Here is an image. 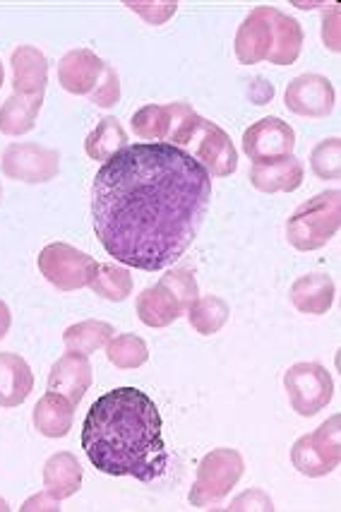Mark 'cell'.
<instances>
[{
    "mask_svg": "<svg viewBox=\"0 0 341 512\" xmlns=\"http://www.w3.org/2000/svg\"><path fill=\"white\" fill-rule=\"evenodd\" d=\"M10 65H13V87L15 94H25V97H34V94H44L46 85H49V61L39 49L34 46H17L10 56Z\"/></svg>",
    "mask_w": 341,
    "mask_h": 512,
    "instance_id": "17",
    "label": "cell"
},
{
    "mask_svg": "<svg viewBox=\"0 0 341 512\" xmlns=\"http://www.w3.org/2000/svg\"><path fill=\"white\" fill-rule=\"evenodd\" d=\"M245 472L243 455L233 448H217L202 457L197 467V479L190 488L188 500L195 508L219 505L231 493V488L241 481Z\"/></svg>",
    "mask_w": 341,
    "mask_h": 512,
    "instance_id": "5",
    "label": "cell"
},
{
    "mask_svg": "<svg viewBox=\"0 0 341 512\" xmlns=\"http://www.w3.org/2000/svg\"><path fill=\"white\" fill-rule=\"evenodd\" d=\"M229 510H233V512H238V510H265V512H272L274 510V503H272V498H269L265 491H260V488H250V491L241 493V496L233 500Z\"/></svg>",
    "mask_w": 341,
    "mask_h": 512,
    "instance_id": "34",
    "label": "cell"
},
{
    "mask_svg": "<svg viewBox=\"0 0 341 512\" xmlns=\"http://www.w3.org/2000/svg\"><path fill=\"white\" fill-rule=\"evenodd\" d=\"M32 390L34 373L29 363L13 351H0V407H20Z\"/></svg>",
    "mask_w": 341,
    "mask_h": 512,
    "instance_id": "18",
    "label": "cell"
},
{
    "mask_svg": "<svg viewBox=\"0 0 341 512\" xmlns=\"http://www.w3.org/2000/svg\"><path fill=\"white\" fill-rule=\"evenodd\" d=\"M159 284H164L166 289L171 291L173 299L178 301V306L183 308V313L190 311V306L200 299V289H197V279L193 277V272L183 270V267H178V270H171L166 272L164 277L159 279Z\"/></svg>",
    "mask_w": 341,
    "mask_h": 512,
    "instance_id": "31",
    "label": "cell"
},
{
    "mask_svg": "<svg viewBox=\"0 0 341 512\" xmlns=\"http://www.w3.org/2000/svg\"><path fill=\"white\" fill-rule=\"evenodd\" d=\"M341 416L334 414L317 431L298 438L291 448V462L303 476L320 479L332 474L341 462Z\"/></svg>",
    "mask_w": 341,
    "mask_h": 512,
    "instance_id": "6",
    "label": "cell"
},
{
    "mask_svg": "<svg viewBox=\"0 0 341 512\" xmlns=\"http://www.w3.org/2000/svg\"><path fill=\"white\" fill-rule=\"evenodd\" d=\"M137 315L147 327H169L171 323H176L178 318L183 315V308L178 306V301L173 299V294L164 284H157V287H149L137 296Z\"/></svg>",
    "mask_w": 341,
    "mask_h": 512,
    "instance_id": "22",
    "label": "cell"
},
{
    "mask_svg": "<svg viewBox=\"0 0 341 512\" xmlns=\"http://www.w3.org/2000/svg\"><path fill=\"white\" fill-rule=\"evenodd\" d=\"M190 327L197 335H217L221 327L229 320V303L219 296H200L188 311Z\"/></svg>",
    "mask_w": 341,
    "mask_h": 512,
    "instance_id": "27",
    "label": "cell"
},
{
    "mask_svg": "<svg viewBox=\"0 0 341 512\" xmlns=\"http://www.w3.org/2000/svg\"><path fill=\"white\" fill-rule=\"evenodd\" d=\"M89 99H92V104L104 106V109L118 104V99H121V80H118V73L109 63H106L104 75H101L99 85L94 87V92L89 94Z\"/></svg>",
    "mask_w": 341,
    "mask_h": 512,
    "instance_id": "33",
    "label": "cell"
},
{
    "mask_svg": "<svg viewBox=\"0 0 341 512\" xmlns=\"http://www.w3.org/2000/svg\"><path fill=\"white\" fill-rule=\"evenodd\" d=\"M106 63L94 51L73 49L58 63V82L70 94H92L104 75Z\"/></svg>",
    "mask_w": 341,
    "mask_h": 512,
    "instance_id": "14",
    "label": "cell"
},
{
    "mask_svg": "<svg viewBox=\"0 0 341 512\" xmlns=\"http://www.w3.org/2000/svg\"><path fill=\"white\" fill-rule=\"evenodd\" d=\"M341 224V193L339 190H325L308 202H303L291 214L286 224L289 243L301 253L320 250L337 236Z\"/></svg>",
    "mask_w": 341,
    "mask_h": 512,
    "instance_id": "3",
    "label": "cell"
},
{
    "mask_svg": "<svg viewBox=\"0 0 341 512\" xmlns=\"http://www.w3.org/2000/svg\"><path fill=\"white\" fill-rule=\"evenodd\" d=\"M291 303L296 311L305 315H325L332 308L337 287L334 279L322 272H310V275L298 277L291 287Z\"/></svg>",
    "mask_w": 341,
    "mask_h": 512,
    "instance_id": "19",
    "label": "cell"
},
{
    "mask_svg": "<svg viewBox=\"0 0 341 512\" xmlns=\"http://www.w3.org/2000/svg\"><path fill=\"white\" fill-rule=\"evenodd\" d=\"M75 404L58 392H46L34 407V426L46 438H65L73 428Z\"/></svg>",
    "mask_w": 341,
    "mask_h": 512,
    "instance_id": "20",
    "label": "cell"
},
{
    "mask_svg": "<svg viewBox=\"0 0 341 512\" xmlns=\"http://www.w3.org/2000/svg\"><path fill=\"white\" fill-rule=\"evenodd\" d=\"M293 147H296V133L277 116L262 118L243 133V152L255 164L291 157Z\"/></svg>",
    "mask_w": 341,
    "mask_h": 512,
    "instance_id": "10",
    "label": "cell"
},
{
    "mask_svg": "<svg viewBox=\"0 0 341 512\" xmlns=\"http://www.w3.org/2000/svg\"><path fill=\"white\" fill-rule=\"evenodd\" d=\"M286 109L303 118H325L337 104V92L332 82L322 75H301L289 82L284 94Z\"/></svg>",
    "mask_w": 341,
    "mask_h": 512,
    "instance_id": "13",
    "label": "cell"
},
{
    "mask_svg": "<svg viewBox=\"0 0 341 512\" xmlns=\"http://www.w3.org/2000/svg\"><path fill=\"white\" fill-rule=\"evenodd\" d=\"M161 428L152 397L137 388H116L89 407L82 424V450L99 472L152 484L169 467Z\"/></svg>",
    "mask_w": 341,
    "mask_h": 512,
    "instance_id": "2",
    "label": "cell"
},
{
    "mask_svg": "<svg viewBox=\"0 0 341 512\" xmlns=\"http://www.w3.org/2000/svg\"><path fill=\"white\" fill-rule=\"evenodd\" d=\"M284 388L298 416H315L332 402L334 380L325 366L315 361H303L291 366L284 375Z\"/></svg>",
    "mask_w": 341,
    "mask_h": 512,
    "instance_id": "7",
    "label": "cell"
},
{
    "mask_svg": "<svg viewBox=\"0 0 341 512\" xmlns=\"http://www.w3.org/2000/svg\"><path fill=\"white\" fill-rule=\"evenodd\" d=\"M116 335L109 323H101V320H85V323L70 325L65 330L63 342L68 351H77V354H94V351L106 347L111 342V337Z\"/></svg>",
    "mask_w": 341,
    "mask_h": 512,
    "instance_id": "26",
    "label": "cell"
},
{
    "mask_svg": "<svg viewBox=\"0 0 341 512\" xmlns=\"http://www.w3.org/2000/svg\"><path fill=\"white\" fill-rule=\"evenodd\" d=\"M10 508H8V503H5V500L3 498H0V512H8Z\"/></svg>",
    "mask_w": 341,
    "mask_h": 512,
    "instance_id": "39",
    "label": "cell"
},
{
    "mask_svg": "<svg viewBox=\"0 0 341 512\" xmlns=\"http://www.w3.org/2000/svg\"><path fill=\"white\" fill-rule=\"evenodd\" d=\"M279 10L272 5H257V8L243 20V25L236 32V49L238 61L243 65H255L267 61L274 44V17Z\"/></svg>",
    "mask_w": 341,
    "mask_h": 512,
    "instance_id": "12",
    "label": "cell"
},
{
    "mask_svg": "<svg viewBox=\"0 0 341 512\" xmlns=\"http://www.w3.org/2000/svg\"><path fill=\"white\" fill-rule=\"evenodd\" d=\"M303 41L305 34L298 20H293V17L279 10L277 17H274V44L267 61L272 65H293L301 56Z\"/></svg>",
    "mask_w": 341,
    "mask_h": 512,
    "instance_id": "25",
    "label": "cell"
},
{
    "mask_svg": "<svg viewBox=\"0 0 341 512\" xmlns=\"http://www.w3.org/2000/svg\"><path fill=\"white\" fill-rule=\"evenodd\" d=\"M125 5H128L133 13L140 15L147 25H154V27L169 22L178 10V3H173V0H164V3H159V0H154V3L152 0H135L133 3V0H128Z\"/></svg>",
    "mask_w": 341,
    "mask_h": 512,
    "instance_id": "32",
    "label": "cell"
},
{
    "mask_svg": "<svg viewBox=\"0 0 341 512\" xmlns=\"http://www.w3.org/2000/svg\"><path fill=\"white\" fill-rule=\"evenodd\" d=\"M94 270H97V260L68 243H51L39 253V272L46 277V282L61 291L89 287Z\"/></svg>",
    "mask_w": 341,
    "mask_h": 512,
    "instance_id": "8",
    "label": "cell"
},
{
    "mask_svg": "<svg viewBox=\"0 0 341 512\" xmlns=\"http://www.w3.org/2000/svg\"><path fill=\"white\" fill-rule=\"evenodd\" d=\"M82 486V467L73 452H56L44 464V488L53 498H73Z\"/></svg>",
    "mask_w": 341,
    "mask_h": 512,
    "instance_id": "21",
    "label": "cell"
},
{
    "mask_svg": "<svg viewBox=\"0 0 341 512\" xmlns=\"http://www.w3.org/2000/svg\"><path fill=\"white\" fill-rule=\"evenodd\" d=\"M193 157L207 169L209 176H231L238 169V152L233 147L224 128H219L217 123L202 118L200 128H197L193 142Z\"/></svg>",
    "mask_w": 341,
    "mask_h": 512,
    "instance_id": "11",
    "label": "cell"
},
{
    "mask_svg": "<svg viewBox=\"0 0 341 512\" xmlns=\"http://www.w3.org/2000/svg\"><path fill=\"white\" fill-rule=\"evenodd\" d=\"M322 41L327 44L329 51H339V8L332 5V10L322 17Z\"/></svg>",
    "mask_w": 341,
    "mask_h": 512,
    "instance_id": "35",
    "label": "cell"
},
{
    "mask_svg": "<svg viewBox=\"0 0 341 512\" xmlns=\"http://www.w3.org/2000/svg\"><path fill=\"white\" fill-rule=\"evenodd\" d=\"M125 147H128V133L123 130L121 121L113 116L101 118L97 128L85 140L87 157L94 159V162H109L111 157H116Z\"/></svg>",
    "mask_w": 341,
    "mask_h": 512,
    "instance_id": "24",
    "label": "cell"
},
{
    "mask_svg": "<svg viewBox=\"0 0 341 512\" xmlns=\"http://www.w3.org/2000/svg\"><path fill=\"white\" fill-rule=\"evenodd\" d=\"M209 200L212 176L193 154L164 142H137L94 176V231L116 263L159 272L193 246Z\"/></svg>",
    "mask_w": 341,
    "mask_h": 512,
    "instance_id": "1",
    "label": "cell"
},
{
    "mask_svg": "<svg viewBox=\"0 0 341 512\" xmlns=\"http://www.w3.org/2000/svg\"><path fill=\"white\" fill-rule=\"evenodd\" d=\"M44 104V94H13L3 106H0V133L10 135V138H20L29 133L37 125V116Z\"/></svg>",
    "mask_w": 341,
    "mask_h": 512,
    "instance_id": "23",
    "label": "cell"
},
{
    "mask_svg": "<svg viewBox=\"0 0 341 512\" xmlns=\"http://www.w3.org/2000/svg\"><path fill=\"white\" fill-rule=\"evenodd\" d=\"M3 80H5V73H3V63H0V87H3Z\"/></svg>",
    "mask_w": 341,
    "mask_h": 512,
    "instance_id": "40",
    "label": "cell"
},
{
    "mask_svg": "<svg viewBox=\"0 0 341 512\" xmlns=\"http://www.w3.org/2000/svg\"><path fill=\"white\" fill-rule=\"evenodd\" d=\"M202 116H197L193 106L176 101V104H149L133 113V130L137 138L147 142H164V145L183 147L190 145L200 128Z\"/></svg>",
    "mask_w": 341,
    "mask_h": 512,
    "instance_id": "4",
    "label": "cell"
},
{
    "mask_svg": "<svg viewBox=\"0 0 341 512\" xmlns=\"http://www.w3.org/2000/svg\"><path fill=\"white\" fill-rule=\"evenodd\" d=\"M89 289L106 301H125L133 294V277L125 267L99 265L89 279Z\"/></svg>",
    "mask_w": 341,
    "mask_h": 512,
    "instance_id": "28",
    "label": "cell"
},
{
    "mask_svg": "<svg viewBox=\"0 0 341 512\" xmlns=\"http://www.w3.org/2000/svg\"><path fill=\"white\" fill-rule=\"evenodd\" d=\"M106 359H109L116 368H140L145 366L149 359V349L145 339L137 335H113L111 342L106 344Z\"/></svg>",
    "mask_w": 341,
    "mask_h": 512,
    "instance_id": "29",
    "label": "cell"
},
{
    "mask_svg": "<svg viewBox=\"0 0 341 512\" xmlns=\"http://www.w3.org/2000/svg\"><path fill=\"white\" fill-rule=\"evenodd\" d=\"M89 385H92V363L89 356L68 351L61 359L53 363L49 373V390L63 395L65 400L80 404L82 397L87 395Z\"/></svg>",
    "mask_w": 341,
    "mask_h": 512,
    "instance_id": "15",
    "label": "cell"
},
{
    "mask_svg": "<svg viewBox=\"0 0 341 512\" xmlns=\"http://www.w3.org/2000/svg\"><path fill=\"white\" fill-rule=\"evenodd\" d=\"M20 510L22 512H58L61 510V500L53 498L49 491H44V493H37V496L27 498Z\"/></svg>",
    "mask_w": 341,
    "mask_h": 512,
    "instance_id": "36",
    "label": "cell"
},
{
    "mask_svg": "<svg viewBox=\"0 0 341 512\" xmlns=\"http://www.w3.org/2000/svg\"><path fill=\"white\" fill-rule=\"evenodd\" d=\"M10 325H13V315H10V308L8 303L0 301V339L8 337L10 332Z\"/></svg>",
    "mask_w": 341,
    "mask_h": 512,
    "instance_id": "38",
    "label": "cell"
},
{
    "mask_svg": "<svg viewBox=\"0 0 341 512\" xmlns=\"http://www.w3.org/2000/svg\"><path fill=\"white\" fill-rule=\"evenodd\" d=\"M3 174L22 183H49L61 171V154L37 142H13L3 152Z\"/></svg>",
    "mask_w": 341,
    "mask_h": 512,
    "instance_id": "9",
    "label": "cell"
},
{
    "mask_svg": "<svg viewBox=\"0 0 341 512\" xmlns=\"http://www.w3.org/2000/svg\"><path fill=\"white\" fill-rule=\"evenodd\" d=\"M274 97V87L269 85V82L262 80V77H257L253 82V87H250V99L255 101V104H267V101H272Z\"/></svg>",
    "mask_w": 341,
    "mask_h": 512,
    "instance_id": "37",
    "label": "cell"
},
{
    "mask_svg": "<svg viewBox=\"0 0 341 512\" xmlns=\"http://www.w3.org/2000/svg\"><path fill=\"white\" fill-rule=\"evenodd\" d=\"M305 169L296 157H281L274 162L253 164L250 169V183L260 193H293L303 186Z\"/></svg>",
    "mask_w": 341,
    "mask_h": 512,
    "instance_id": "16",
    "label": "cell"
},
{
    "mask_svg": "<svg viewBox=\"0 0 341 512\" xmlns=\"http://www.w3.org/2000/svg\"><path fill=\"white\" fill-rule=\"evenodd\" d=\"M310 169L320 181H339L341 176V140H322L310 154Z\"/></svg>",
    "mask_w": 341,
    "mask_h": 512,
    "instance_id": "30",
    "label": "cell"
}]
</instances>
